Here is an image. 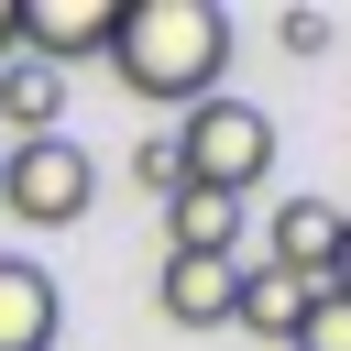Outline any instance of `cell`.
<instances>
[{
  "label": "cell",
  "instance_id": "obj_12",
  "mask_svg": "<svg viewBox=\"0 0 351 351\" xmlns=\"http://www.w3.org/2000/svg\"><path fill=\"white\" fill-rule=\"evenodd\" d=\"M285 351H351V296H329V285H318V296H307V318H296V340H285Z\"/></svg>",
  "mask_w": 351,
  "mask_h": 351
},
{
  "label": "cell",
  "instance_id": "obj_11",
  "mask_svg": "<svg viewBox=\"0 0 351 351\" xmlns=\"http://www.w3.org/2000/svg\"><path fill=\"white\" fill-rule=\"evenodd\" d=\"M132 186H143L154 208H165V197L186 186V165H176V132H143V143H132Z\"/></svg>",
  "mask_w": 351,
  "mask_h": 351
},
{
  "label": "cell",
  "instance_id": "obj_15",
  "mask_svg": "<svg viewBox=\"0 0 351 351\" xmlns=\"http://www.w3.org/2000/svg\"><path fill=\"white\" fill-rule=\"evenodd\" d=\"M22 55V0H0V66Z\"/></svg>",
  "mask_w": 351,
  "mask_h": 351
},
{
  "label": "cell",
  "instance_id": "obj_10",
  "mask_svg": "<svg viewBox=\"0 0 351 351\" xmlns=\"http://www.w3.org/2000/svg\"><path fill=\"white\" fill-rule=\"evenodd\" d=\"M307 274H274V263H241V307H230V329H252V340H296V318H307Z\"/></svg>",
  "mask_w": 351,
  "mask_h": 351
},
{
  "label": "cell",
  "instance_id": "obj_6",
  "mask_svg": "<svg viewBox=\"0 0 351 351\" xmlns=\"http://www.w3.org/2000/svg\"><path fill=\"white\" fill-rule=\"evenodd\" d=\"M154 307H165L176 329H230V307H241V263H186V252H165Z\"/></svg>",
  "mask_w": 351,
  "mask_h": 351
},
{
  "label": "cell",
  "instance_id": "obj_13",
  "mask_svg": "<svg viewBox=\"0 0 351 351\" xmlns=\"http://www.w3.org/2000/svg\"><path fill=\"white\" fill-rule=\"evenodd\" d=\"M274 33H285V55H318V44H329V22H318V11H285Z\"/></svg>",
  "mask_w": 351,
  "mask_h": 351
},
{
  "label": "cell",
  "instance_id": "obj_5",
  "mask_svg": "<svg viewBox=\"0 0 351 351\" xmlns=\"http://www.w3.org/2000/svg\"><path fill=\"white\" fill-rule=\"evenodd\" d=\"M165 252H186V263H241V197L176 186V197H165Z\"/></svg>",
  "mask_w": 351,
  "mask_h": 351
},
{
  "label": "cell",
  "instance_id": "obj_7",
  "mask_svg": "<svg viewBox=\"0 0 351 351\" xmlns=\"http://www.w3.org/2000/svg\"><path fill=\"white\" fill-rule=\"evenodd\" d=\"M55 329H66L55 274L22 263V252H0V351H55Z\"/></svg>",
  "mask_w": 351,
  "mask_h": 351
},
{
  "label": "cell",
  "instance_id": "obj_8",
  "mask_svg": "<svg viewBox=\"0 0 351 351\" xmlns=\"http://www.w3.org/2000/svg\"><path fill=\"white\" fill-rule=\"evenodd\" d=\"M329 252H340V208H329V197H285V208H274V274L329 285Z\"/></svg>",
  "mask_w": 351,
  "mask_h": 351
},
{
  "label": "cell",
  "instance_id": "obj_14",
  "mask_svg": "<svg viewBox=\"0 0 351 351\" xmlns=\"http://www.w3.org/2000/svg\"><path fill=\"white\" fill-rule=\"evenodd\" d=\"M329 296H351V208H340V252H329Z\"/></svg>",
  "mask_w": 351,
  "mask_h": 351
},
{
  "label": "cell",
  "instance_id": "obj_2",
  "mask_svg": "<svg viewBox=\"0 0 351 351\" xmlns=\"http://www.w3.org/2000/svg\"><path fill=\"white\" fill-rule=\"evenodd\" d=\"M176 165H186V186H219V197H241V208H252V186L274 176V110H252L241 88L197 99V110H186V132H176Z\"/></svg>",
  "mask_w": 351,
  "mask_h": 351
},
{
  "label": "cell",
  "instance_id": "obj_4",
  "mask_svg": "<svg viewBox=\"0 0 351 351\" xmlns=\"http://www.w3.org/2000/svg\"><path fill=\"white\" fill-rule=\"evenodd\" d=\"M110 22H121V0H22V55L66 77V66L110 55Z\"/></svg>",
  "mask_w": 351,
  "mask_h": 351
},
{
  "label": "cell",
  "instance_id": "obj_3",
  "mask_svg": "<svg viewBox=\"0 0 351 351\" xmlns=\"http://www.w3.org/2000/svg\"><path fill=\"white\" fill-rule=\"evenodd\" d=\"M0 208H11L22 230H66V219H88V208H99V154H77L66 132H44V143H0Z\"/></svg>",
  "mask_w": 351,
  "mask_h": 351
},
{
  "label": "cell",
  "instance_id": "obj_9",
  "mask_svg": "<svg viewBox=\"0 0 351 351\" xmlns=\"http://www.w3.org/2000/svg\"><path fill=\"white\" fill-rule=\"evenodd\" d=\"M55 121H66V77L33 66V55H11L0 66V143H44Z\"/></svg>",
  "mask_w": 351,
  "mask_h": 351
},
{
  "label": "cell",
  "instance_id": "obj_1",
  "mask_svg": "<svg viewBox=\"0 0 351 351\" xmlns=\"http://www.w3.org/2000/svg\"><path fill=\"white\" fill-rule=\"evenodd\" d=\"M110 77L154 110H197L230 77V11L219 0H121L110 22Z\"/></svg>",
  "mask_w": 351,
  "mask_h": 351
}]
</instances>
